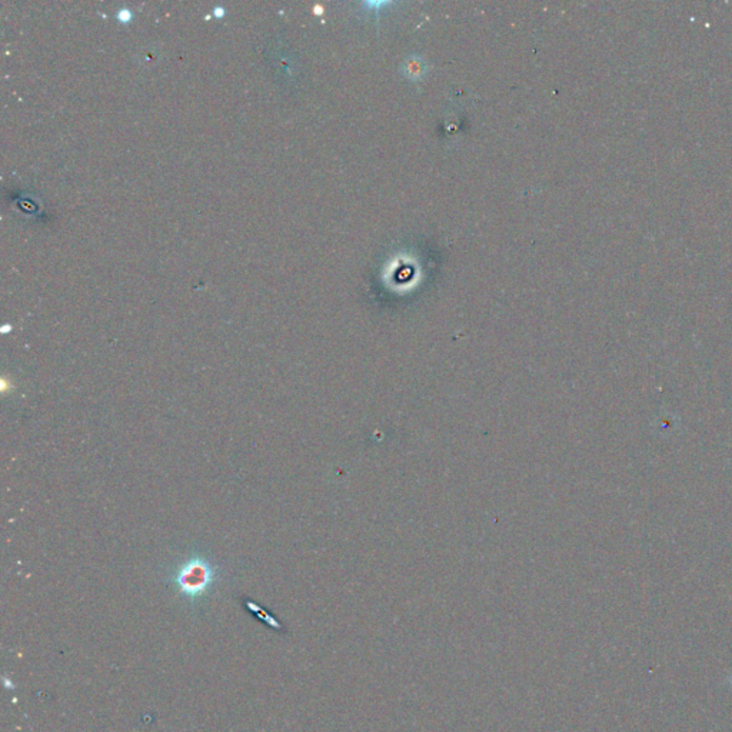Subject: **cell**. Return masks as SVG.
Segmentation results:
<instances>
[{"label": "cell", "mask_w": 732, "mask_h": 732, "mask_svg": "<svg viewBox=\"0 0 732 732\" xmlns=\"http://www.w3.org/2000/svg\"><path fill=\"white\" fill-rule=\"evenodd\" d=\"M219 569L203 554H193L169 575V584L192 608L203 602L215 589Z\"/></svg>", "instance_id": "cell-1"}]
</instances>
